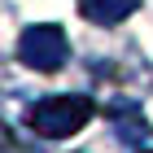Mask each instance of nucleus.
Wrapping results in <instances>:
<instances>
[{
  "label": "nucleus",
  "instance_id": "obj_1",
  "mask_svg": "<svg viewBox=\"0 0 153 153\" xmlns=\"http://www.w3.org/2000/svg\"><path fill=\"white\" fill-rule=\"evenodd\" d=\"M96 105L92 96H79V92H57V96H44L35 101L31 109V131H39L44 140H61V136H74L92 123Z\"/></svg>",
  "mask_w": 153,
  "mask_h": 153
},
{
  "label": "nucleus",
  "instance_id": "obj_2",
  "mask_svg": "<svg viewBox=\"0 0 153 153\" xmlns=\"http://www.w3.org/2000/svg\"><path fill=\"white\" fill-rule=\"evenodd\" d=\"M66 57H70V39H66V31L53 22H39V26H26L22 39H18V61L22 66H31V70L39 74H53L66 66Z\"/></svg>",
  "mask_w": 153,
  "mask_h": 153
},
{
  "label": "nucleus",
  "instance_id": "obj_3",
  "mask_svg": "<svg viewBox=\"0 0 153 153\" xmlns=\"http://www.w3.org/2000/svg\"><path fill=\"white\" fill-rule=\"evenodd\" d=\"M140 9V0H79V13L96 26H114Z\"/></svg>",
  "mask_w": 153,
  "mask_h": 153
}]
</instances>
